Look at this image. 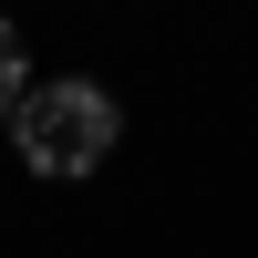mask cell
<instances>
[{"label":"cell","instance_id":"cell-1","mask_svg":"<svg viewBox=\"0 0 258 258\" xmlns=\"http://www.w3.org/2000/svg\"><path fill=\"white\" fill-rule=\"evenodd\" d=\"M114 135H124V103L103 93L93 73H52V83H31L21 93V114H11V145H21V165L31 176H93L103 155H114Z\"/></svg>","mask_w":258,"mask_h":258},{"label":"cell","instance_id":"cell-2","mask_svg":"<svg viewBox=\"0 0 258 258\" xmlns=\"http://www.w3.org/2000/svg\"><path fill=\"white\" fill-rule=\"evenodd\" d=\"M21 93H31V41H21L11 21H0V124L21 114Z\"/></svg>","mask_w":258,"mask_h":258}]
</instances>
